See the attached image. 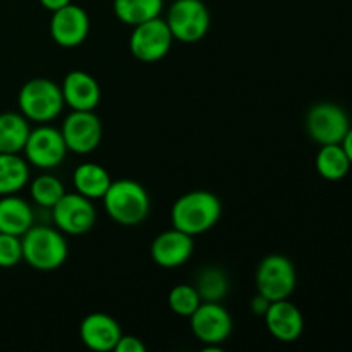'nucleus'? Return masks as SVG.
I'll return each instance as SVG.
<instances>
[{
	"instance_id": "30",
	"label": "nucleus",
	"mask_w": 352,
	"mask_h": 352,
	"mask_svg": "<svg viewBox=\"0 0 352 352\" xmlns=\"http://www.w3.org/2000/svg\"><path fill=\"white\" fill-rule=\"evenodd\" d=\"M38 2L41 3L43 9L50 10V12H55V10L62 9V7H65L67 3H71V0H38Z\"/></svg>"
},
{
	"instance_id": "13",
	"label": "nucleus",
	"mask_w": 352,
	"mask_h": 352,
	"mask_svg": "<svg viewBox=\"0 0 352 352\" xmlns=\"http://www.w3.org/2000/svg\"><path fill=\"white\" fill-rule=\"evenodd\" d=\"M89 16L81 6L67 3L62 9L52 12L50 34L52 40L64 48L79 47L88 38Z\"/></svg>"
},
{
	"instance_id": "7",
	"label": "nucleus",
	"mask_w": 352,
	"mask_h": 352,
	"mask_svg": "<svg viewBox=\"0 0 352 352\" xmlns=\"http://www.w3.org/2000/svg\"><path fill=\"white\" fill-rule=\"evenodd\" d=\"M298 284L294 263L284 254H268L256 268V289L274 301L289 299Z\"/></svg>"
},
{
	"instance_id": "22",
	"label": "nucleus",
	"mask_w": 352,
	"mask_h": 352,
	"mask_svg": "<svg viewBox=\"0 0 352 352\" xmlns=\"http://www.w3.org/2000/svg\"><path fill=\"white\" fill-rule=\"evenodd\" d=\"M30 181V165L19 153H0V196L16 195Z\"/></svg>"
},
{
	"instance_id": "2",
	"label": "nucleus",
	"mask_w": 352,
	"mask_h": 352,
	"mask_svg": "<svg viewBox=\"0 0 352 352\" xmlns=\"http://www.w3.org/2000/svg\"><path fill=\"white\" fill-rule=\"evenodd\" d=\"M23 260L31 268L40 272H54L65 263L69 254L64 232L55 227L31 226L21 236Z\"/></svg>"
},
{
	"instance_id": "4",
	"label": "nucleus",
	"mask_w": 352,
	"mask_h": 352,
	"mask_svg": "<svg viewBox=\"0 0 352 352\" xmlns=\"http://www.w3.org/2000/svg\"><path fill=\"white\" fill-rule=\"evenodd\" d=\"M19 112L28 120L48 124L60 116L64 109V96L57 82L47 78H33L23 85L17 95Z\"/></svg>"
},
{
	"instance_id": "31",
	"label": "nucleus",
	"mask_w": 352,
	"mask_h": 352,
	"mask_svg": "<svg viewBox=\"0 0 352 352\" xmlns=\"http://www.w3.org/2000/svg\"><path fill=\"white\" fill-rule=\"evenodd\" d=\"M342 148L344 150H346V153H347V157H349V160H351V164H352V126L349 127V131H347V134H346V138H344L342 140Z\"/></svg>"
},
{
	"instance_id": "3",
	"label": "nucleus",
	"mask_w": 352,
	"mask_h": 352,
	"mask_svg": "<svg viewBox=\"0 0 352 352\" xmlns=\"http://www.w3.org/2000/svg\"><path fill=\"white\" fill-rule=\"evenodd\" d=\"M102 199L110 219L120 226H138L150 215V195L133 179L112 181Z\"/></svg>"
},
{
	"instance_id": "23",
	"label": "nucleus",
	"mask_w": 352,
	"mask_h": 352,
	"mask_svg": "<svg viewBox=\"0 0 352 352\" xmlns=\"http://www.w3.org/2000/svg\"><path fill=\"white\" fill-rule=\"evenodd\" d=\"M316 172L327 181H342L349 174L352 164L342 144H323L316 155Z\"/></svg>"
},
{
	"instance_id": "27",
	"label": "nucleus",
	"mask_w": 352,
	"mask_h": 352,
	"mask_svg": "<svg viewBox=\"0 0 352 352\" xmlns=\"http://www.w3.org/2000/svg\"><path fill=\"white\" fill-rule=\"evenodd\" d=\"M21 260H23L21 237L0 232V268L16 267Z\"/></svg>"
},
{
	"instance_id": "21",
	"label": "nucleus",
	"mask_w": 352,
	"mask_h": 352,
	"mask_svg": "<svg viewBox=\"0 0 352 352\" xmlns=\"http://www.w3.org/2000/svg\"><path fill=\"white\" fill-rule=\"evenodd\" d=\"M164 6V0H113L112 9L120 23L134 28L155 17H160Z\"/></svg>"
},
{
	"instance_id": "28",
	"label": "nucleus",
	"mask_w": 352,
	"mask_h": 352,
	"mask_svg": "<svg viewBox=\"0 0 352 352\" xmlns=\"http://www.w3.org/2000/svg\"><path fill=\"white\" fill-rule=\"evenodd\" d=\"M146 349V346H144L143 342H141L138 337H133V336H124L119 339V342H117L116 346V352H144Z\"/></svg>"
},
{
	"instance_id": "9",
	"label": "nucleus",
	"mask_w": 352,
	"mask_h": 352,
	"mask_svg": "<svg viewBox=\"0 0 352 352\" xmlns=\"http://www.w3.org/2000/svg\"><path fill=\"white\" fill-rule=\"evenodd\" d=\"M189 320L192 333L205 349L220 351V344L232 333V316L220 302H201Z\"/></svg>"
},
{
	"instance_id": "17",
	"label": "nucleus",
	"mask_w": 352,
	"mask_h": 352,
	"mask_svg": "<svg viewBox=\"0 0 352 352\" xmlns=\"http://www.w3.org/2000/svg\"><path fill=\"white\" fill-rule=\"evenodd\" d=\"M64 103L71 110H95L102 98L98 81L85 71H71L60 86Z\"/></svg>"
},
{
	"instance_id": "11",
	"label": "nucleus",
	"mask_w": 352,
	"mask_h": 352,
	"mask_svg": "<svg viewBox=\"0 0 352 352\" xmlns=\"http://www.w3.org/2000/svg\"><path fill=\"white\" fill-rule=\"evenodd\" d=\"M23 151L28 164L41 170H48L58 167L65 160L69 150L60 131L48 124H40L36 129L30 131Z\"/></svg>"
},
{
	"instance_id": "18",
	"label": "nucleus",
	"mask_w": 352,
	"mask_h": 352,
	"mask_svg": "<svg viewBox=\"0 0 352 352\" xmlns=\"http://www.w3.org/2000/svg\"><path fill=\"white\" fill-rule=\"evenodd\" d=\"M34 213L30 203L14 195L0 196V232L23 236L34 226Z\"/></svg>"
},
{
	"instance_id": "8",
	"label": "nucleus",
	"mask_w": 352,
	"mask_h": 352,
	"mask_svg": "<svg viewBox=\"0 0 352 352\" xmlns=\"http://www.w3.org/2000/svg\"><path fill=\"white\" fill-rule=\"evenodd\" d=\"M172 43H174V36L168 30L167 21L155 17L133 28L129 50L140 62L153 64V62L162 60L170 52Z\"/></svg>"
},
{
	"instance_id": "16",
	"label": "nucleus",
	"mask_w": 352,
	"mask_h": 352,
	"mask_svg": "<svg viewBox=\"0 0 352 352\" xmlns=\"http://www.w3.org/2000/svg\"><path fill=\"white\" fill-rule=\"evenodd\" d=\"M79 337L88 349L107 352L116 349L122 337V329L112 316L105 313H91L79 325Z\"/></svg>"
},
{
	"instance_id": "20",
	"label": "nucleus",
	"mask_w": 352,
	"mask_h": 352,
	"mask_svg": "<svg viewBox=\"0 0 352 352\" xmlns=\"http://www.w3.org/2000/svg\"><path fill=\"white\" fill-rule=\"evenodd\" d=\"M30 131L28 119L21 112L0 113V153H21Z\"/></svg>"
},
{
	"instance_id": "19",
	"label": "nucleus",
	"mask_w": 352,
	"mask_h": 352,
	"mask_svg": "<svg viewBox=\"0 0 352 352\" xmlns=\"http://www.w3.org/2000/svg\"><path fill=\"white\" fill-rule=\"evenodd\" d=\"M72 184H74L76 192L88 199H102L107 189L112 184L109 170L105 167L93 162H86L76 167L72 174Z\"/></svg>"
},
{
	"instance_id": "12",
	"label": "nucleus",
	"mask_w": 352,
	"mask_h": 352,
	"mask_svg": "<svg viewBox=\"0 0 352 352\" xmlns=\"http://www.w3.org/2000/svg\"><path fill=\"white\" fill-rule=\"evenodd\" d=\"M60 133L69 151L88 155L95 151L102 141V122L95 110H72L65 117Z\"/></svg>"
},
{
	"instance_id": "24",
	"label": "nucleus",
	"mask_w": 352,
	"mask_h": 352,
	"mask_svg": "<svg viewBox=\"0 0 352 352\" xmlns=\"http://www.w3.org/2000/svg\"><path fill=\"white\" fill-rule=\"evenodd\" d=\"M195 289L203 302H220L229 292V278L219 267H205L196 274Z\"/></svg>"
},
{
	"instance_id": "25",
	"label": "nucleus",
	"mask_w": 352,
	"mask_h": 352,
	"mask_svg": "<svg viewBox=\"0 0 352 352\" xmlns=\"http://www.w3.org/2000/svg\"><path fill=\"white\" fill-rule=\"evenodd\" d=\"M30 195L38 206L52 210V206L65 195V189L60 179L52 174H41L31 182Z\"/></svg>"
},
{
	"instance_id": "5",
	"label": "nucleus",
	"mask_w": 352,
	"mask_h": 352,
	"mask_svg": "<svg viewBox=\"0 0 352 352\" xmlns=\"http://www.w3.org/2000/svg\"><path fill=\"white\" fill-rule=\"evenodd\" d=\"M165 21L174 40L182 43L201 41L210 30V12L203 0H174Z\"/></svg>"
},
{
	"instance_id": "1",
	"label": "nucleus",
	"mask_w": 352,
	"mask_h": 352,
	"mask_svg": "<svg viewBox=\"0 0 352 352\" xmlns=\"http://www.w3.org/2000/svg\"><path fill=\"white\" fill-rule=\"evenodd\" d=\"M220 215L222 203L219 196L203 189L182 195L170 210L172 227L192 237L208 232L219 222Z\"/></svg>"
},
{
	"instance_id": "14",
	"label": "nucleus",
	"mask_w": 352,
	"mask_h": 352,
	"mask_svg": "<svg viewBox=\"0 0 352 352\" xmlns=\"http://www.w3.org/2000/svg\"><path fill=\"white\" fill-rule=\"evenodd\" d=\"M263 318L268 332L278 342H296L305 332V316L301 309L289 299L272 302Z\"/></svg>"
},
{
	"instance_id": "26",
	"label": "nucleus",
	"mask_w": 352,
	"mask_h": 352,
	"mask_svg": "<svg viewBox=\"0 0 352 352\" xmlns=\"http://www.w3.org/2000/svg\"><path fill=\"white\" fill-rule=\"evenodd\" d=\"M201 302L203 301L199 298L198 291L195 289V285L179 284L172 287V291L168 292V308L172 309V313L184 316V318H189Z\"/></svg>"
},
{
	"instance_id": "15",
	"label": "nucleus",
	"mask_w": 352,
	"mask_h": 352,
	"mask_svg": "<svg viewBox=\"0 0 352 352\" xmlns=\"http://www.w3.org/2000/svg\"><path fill=\"white\" fill-rule=\"evenodd\" d=\"M195 251L192 236L172 227L170 230L158 234L151 243V258L162 268L182 267Z\"/></svg>"
},
{
	"instance_id": "6",
	"label": "nucleus",
	"mask_w": 352,
	"mask_h": 352,
	"mask_svg": "<svg viewBox=\"0 0 352 352\" xmlns=\"http://www.w3.org/2000/svg\"><path fill=\"white\" fill-rule=\"evenodd\" d=\"M349 127L347 112L333 102L315 103L306 113V133L320 146L342 143Z\"/></svg>"
},
{
	"instance_id": "29",
	"label": "nucleus",
	"mask_w": 352,
	"mask_h": 352,
	"mask_svg": "<svg viewBox=\"0 0 352 352\" xmlns=\"http://www.w3.org/2000/svg\"><path fill=\"white\" fill-rule=\"evenodd\" d=\"M270 305H272L270 299H267L263 294H260V292H258V294L254 296L253 299H251V305L250 306H251V311H253V315L265 316V313L268 311Z\"/></svg>"
},
{
	"instance_id": "10",
	"label": "nucleus",
	"mask_w": 352,
	"mask_h": 352,
	"mask_svg": "<svg viewBox=\"0 0 352 352\" xmlns=\"http://www.w3.org/2000/svg\"><path fill=\"white\" fill-rule=\"evenodd\" d=\"M52 220L60 232L82 236L95 227L96 208L91 199L79 192H65L52 206Z\"/></svg>"
}]
</instances>
